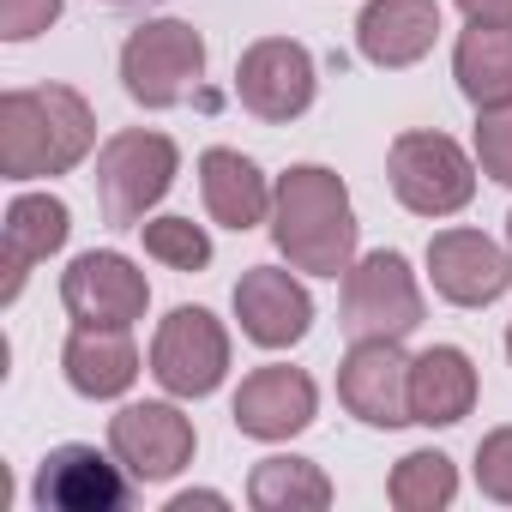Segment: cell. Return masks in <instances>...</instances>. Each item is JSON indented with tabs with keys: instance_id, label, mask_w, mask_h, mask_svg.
<instances>
[{
	"instance_id": "cell-31",
	"label": "cell",
	"mask_w": 512,
	"mask_h": 512,
	"mask_svg": "<svg viewBox=\"0 0 512 512\" xmlns=\"http://www.w3.org/2000/svg\"><path fill=\"white\" fill-rule=\"evenodd\" d=\"M506 247H512V211H506Z\"/></svg>"
},
{
	"instance_id": "cell-10",
	"label": "cell",
	"mask_w": 512,
	"mask_h": 512,
	"mask_svg": "<svg viewBox=\"0 0 512 512\" xmlns=\"http://www.w3.org/2000/svg\"><path fill=\"white\" fill-rule=\"evenodd\" d=\"M61 308L73 314V326H139L151 308V284L127 253L91 247L61 272Z\"/></svg>"
},
{
	"instance_id": "cell-15",
	"label": "cell",
	"mask_w": 512,
	"mask_h": 512,
	"mask_svg": "<svg viewBox=\"0 0 512 512\" xmlns=\"http://www.w3.org/2000/svg\"><path fill=\"white\" fill-rule=\"evenodd\" d=\"M235 320L241 338L260 350H290L314 326V296L296 278V266H247L235 284Z\"/></svg>"
},
{
	"instance_id": "cell-5",
	"label": "cell",
	"mask_w": 512,
	"mask_h": 512,
	"mask_svg": "<svg viewBox=\"0 0 512 512\" xmlns=\"http://www.w3.org/2000/svg\"><path fill=\"white\" fill-rule=\"evenodd\" d=\"M386 181L404 211L416 217H458L476 199V157L434 127H410L386 151Z\"/></svg>"
},
{
	"instance_id": "cell-25",
	"label": "cell",
	"mask_w": 512,
	"mask_h": 512,
	"mask_svg": "<svg viewBox=\"0 0 512 512\" xmlns=\"http://www.w3.org/2000/svg\"><path fill=\"white\" fill-rule=\"evenodd\" d=\"M476 169L500 187H512V103L476 109Z\"/></svg>"
},
{
	"instance_id": "cell-8",
	"label": "cell",
	"mask_w": 512,
	"mask_h": 512,
	"mask_svg": "<svg viewBox=\"0 0 512 512\" xmlns=\"http://www.w3.org/2000/svg\"><path fill=\"white\" fill-rule=\"evenodd\" d=\"M314 91H320L314 55L296 37H260V43H247V55L235 61V97H241V109L272 121V127L302 121L314 109Z\"/></svg>"
},
{
	"instance_id": "cell-16",
	"label": "cell",
	"mask_w": 512,
	"mask_h": 512,
	"mask_svg": "<svg viewBox=\"0 0 512 512\" xmlns=\"http://www.w3.org/2000/svg\"><path fill=\"white\" fill-rule=\"evenodd\" d=\"M73 235V211L61 193H13L7 205V223H0V272H7V284H0V308H13L31 266H43L49 253H61Z\"/></svg>"
},
{
	"instance_id": "cell-17",
	"label": "cell",
	"mask_w": 512,
	"mask_h": 512,
	"mask_svg": "<svg viewBox=\"0 0 512 512\" xmlns=\"http://www.w3.org/2000/svg\"><path fill=\"white\" fill-rule=\"evenodd\" d=\"M61 374L79 398L91 404H109V398H127L133 380H139V344H133V326H73L67 344H61Z\"/></svg>"
},
{
	"instance_id": "cell-14",
	"label": "cell",
	"mask_w": 512,
	"mask_h": 512,
	"mask_svg": "<svg viewBox=\"0 0 512 512\" xmlns=\"http://www.w3.org/2000/svg\"><path fill=\"white\" fill-rule=\"evenodd\" d=\"M229 416H235V428H241L247 440L278 446V440H296V434L314 428V416H320V386H314L302 368H290V362H266V368H253V374L235 386Z\"/></svg>"
},
{
	"instance_id": "cell-11",
	"label": "cell",
	"mask_w": 512,
	"mask_h": 512,
	"mask_svg": "<svg viewBox=\"0 0 512 512\" xmlns=\"http://www.w3.org/2000/svg\"><path fill=\"white\" fill-rule=\"evenodd\" d=\"M428 284L452 308H488L512 290V247L482 229H434L428 235Z\"/></svg>"
},
{
	"instance_id": "cell-22",
	"label": "cell",
	"mask_w": 512,
	"mask_h": 512,
	"mask_svg": "<svg viewBox=\"0 0 512 512\" xmlns=\"http://www.w3.org/2000/svg\"><path fill=\"white\" fill-rule=\"evenodd\" d=\"M247 506L253 512H326L332 506V482H326V470L314 458L272 452L247 476Z\"/></svg>"
},
{
	"instance_id": "cell-20",
	"label": "cell",
	"mask_w": 512,
	"mask_h": 512,
	"mask_svg": "<svg viewBox=\"0 0 512 512\" xmlns=\"http://www.w3.org/2000/svg\"><path fill=\"white\" fill-rule=\"evenodd\" d=\"M476 410V362L458 344L410 356V416L422 428H452Z\"/></svg>"
},
{
	"instance_id": "cell-30",
	"label": "cell",
	"mask_w": 512,
	"mask_h": 512,
	"mask_svg": "<svg viewBox=\"0 0 512 512\" xmlns=\"http://www.w3.org/2000/svg\"><path fill=\"white\" fill-rule=\"evenodd\" d=\"M506 362H512V320H506Z\"/></svg>"
},
{
	"instance_id": "cell-7",
	"label": "cell",
	"mask_w": 512,
	"mask_h": 512,
	"mask_svg": "<svg viewBox=\"0 0 512 512\" xmlns=\"http://www.w3.org/2000/svg\"><path fill=\"white\" fill-rule=\"evenodd\" d=\"M151 374L169 398H211L229 380V332L211 308H169L151 338Z\"/></svg>"
},
{
	"instance_id": "cell-21",
	"label": "cell",
	"mask_w": 512,
	"mask_h": 512,
	"mask_svg": "<svg viewBox=\"0 0 512 512\" xmlns=\"http://www.w3.org/2000/svg\"><path fill=\"white\" fill-rule=\"evenodd\" d=\"M452 79L470 109L512 103V25H470L452 43Z\"/></svg>"
},
{
	"instance_id": "cell-1",
	"label": "cell",
	"mask_w": 512,
	"mask_h": 512,
	"mask_svg": "<svg viewBox=\"0 0 512 512\" xmlns=\"http://www.w3.org/2000/svg\"><path fill=\"white\" fill-rule=\"evenodd\" d=\"M356 205L338 169L290 163L272 187V241L302 278H344L356 266Z\"/></svg>"
},
{
	"instance_id": "cell-2",
	"label": "cell",
	"mask_w": 512,
	"mask_h": 512,
	"mask_svg": "<svg viewBox=\"0 0 512 512\" xmlns=\"http://www.w3.org/2000/svg\"><path fill=\"white\" fill-rule=\"evenodd\" d=\"M97 115L73 85H25L0 97V175L7 181H49L91 157Z\"/></svg>"
},
{
	"instance_id": "cell-13",
	"label": "cell",
	"mask_w": 512,
	"mask_h": 512,
	"mask_svg": "<svg viewBox=\"0 0 512 512\" xmlns=\"http://www.w3.org/2000/svg\"><path fill=\"white\" fill-rule=\"evenodd\" d=\"M338 404L368 428H404L410 416V356L398 338H362L338 362Z\"/></svg>"
},
{
	"instance_id": "cell-18",
	"label": "cell",
	"mask_w": 512,
	"mask_h": 512,
	"mask_svg": "<svg viewBox=\"0 0 512 512\" xmlns=\"http://www.w3.org/2000/svg\"><path fill=\"white\" fill-rule=\"evenodd\" d=\"M440 37V0H368L356 19V49L368 67L404 73Z\"/></svg>"
},
{
	"instance_id": "cell-32",
	"label": "cell",
	"mask_w": 512,
	"mask_h": 512,
	"mask_svg": "<svg viewBox=\"0 0 512 512\" xmlns=\"http://www.w3.org/2000/svg\"><path fill=\"white\" fill-rule=\"evenodd\" d=\"M109 7H121V0H109Z\"/></svg>"
},
{
	"instance_id": "cell-3",
	"label": "cell",
	"mask_w": 512,
	"mask_h": 512,
	"mask_svg": "<svg viewBox=\"0 0 512 512\" xmlns=\"http://www.w3.org/2000/svg\"><path fill=\"white\" fill-rule=\"evenodd\" d=\"M181 175V151L157 127H121L97 145V205L115 229H139Z\"/></svg>"
},
{
	"instance_id": "cell-24",
	"label": "cell",
	"mask_w": 512,
	"mask_h": 512,
	"mask_svg": "<svg viewBox=\"0 0 512 512\" xmlns=\"http://www.w3.org/2000/svg\"><path fill=\"white\" fill-rule=\"evenodd\" d=\"M139 241H145V253L157 266H169V272H205L211 266V235H205V223H193V217H145L139 223Z\"/></svg>"
},
{
	"instance_id": "cell-29",
	"label": "cell",
	"mask_w": 512,
	"mask_h": 512,
	"mask_svg": "<svg viewBox=\"0 0 512 512\" xmlns=\"http://www.w3.org/2000/svg\"><path fill=\"white\" fill-rule=\"evenodd\" d=\"M193 506H229V494H217V488H181V494H169V506L163 512H193Z\"/></svg>"
},
{
	"instance_id": "cell-23",
	"label": "cell",
	"mask_w": 512,
	"mask_h": 512,
	"mask_svg": "<svg viewBox=\"0 0 512 512\" xmlns=\"http://www.w3.org/2000/svg\"><path fill=\"white\" fill-rule=\"evenodd\" d=\"M386 500H392L398 512H446V506L458 500V464H452L446 452H434V446H416V452H404V458L392 464Z\"/></svg>"
},
{
	"instance_id": "cell-26",
	"label": "cell",
	"mask_w": 512,
	"mask_h": 512,
	"mask_svg": "<svg viewBox=\"0 0 512 512\" xmlns=\"http://www.w3.org/2000/svg\"><path fill=\"white\" fill-rule=\"evenodd\" d=\"M476 488L500 506H512V428H488L476 446Z\"/></svg>"
},
{
	"instance_id": "cell-12",
	"label": "cell",
	"mask_w": 512,
	"mask_h": 512,
	"mask_svg": "<svg viewBox=\"0 0 512 512\" xmlns=\"http://www.w3.org/2000/svg\"><path fill=\"white\" fill-rule=\"evenodd\" d=\"M31 500L43 512H121L133 500V476L115 452H97V446L73 440V446H55L37 464Z\"/></svg>"
},
{
	"instance_id": "cell-6",
	"label": "cell",
	"mask_w": 512,
	"mask_h": 512,
	"mask_svg": "<svg viewBox=\"0 0 512 512\" xmlns=\"http://www.w3.org/2000/svg\"><path fill=\"white\" fill-rule=\"evenodd\" d=\"M205 79V37L187 19H151L121 43V85L139 109H175Z\"/></svg>"
},
{
	"instance_id": "cell-27",
	"label": "cell",
	"mask_w": 512,
	"mask_h": 512,
	"mask_svg": "<svg viewBox=\"0 0 512 512\" xmlns=\"http://www.w3.org/2000/svg\"><path fill=\"white\" fill-rule=\"evenodd\" d=\"M67 0H0V43H31L61 19Z\"/></svg>"
},
{
	"instance_id": "cell-28",
	"label": "cell",
	"mask_w": 512,
	"mask_h": 512,
	"mask_svg": "<svg viewBox=\"0 0 512 512\" xmlns=\"http://www.w3.org/2000/svg\"><path fill=\"white\" fill-rule=\"evenodd\" d=\"M470 25H512V0H458Z\"/></svg>"
},
{
	"instance_id": "cell-9",
	"label": "cell",
	"mask_w": 512,
	"mask_h": 512,
	"mask_svg": "<svg viewBox=\"0 0 512 512\" xmlns=\"http://www.w3.org/2000/svg\"><path fill=\"white\" fill-rule=\"evenodd\" d=\"M109 452L127 464L133 482H169L193 464L199 434L175 398H145V404H121L109 416Z\"/></svg>"
},
{
	"instance_id": "cell-4",
	"label": "cell",
	"mask_w": 512,
	"mask_h": 512,
	"mask_svg": "<svg viewBox=\"0 0 512 512\" xmlns=\"http://www.w3.org/2000/svg\"><path fill=\"white\" fill-rule=\"evenodd\" d=\"M428 320V302H422V278L410 272V260L398 247H374V253H356V266L344 272V296H338V326L350 344L362 338H410L416 326Z\"/></svg>"
},
{
	"instance_id": "cell-19",
	"label": "cell",
	"mask_w": 512,
	"mask_h": 512,
	"mask_svg": "<svg viewBox=\"0 0 512 512\" xmlns=\"http://www.w3.org/2000/svg\"><path fill=\"white\" fill-rule=\"evenodd\" d=\"M272 187H278V181H266V169L253 163L247 151H235V145H211V151L199 157L205 211H211V223H223V229H235V235L272 223Z\"/></svg>"
}]
</instances>
